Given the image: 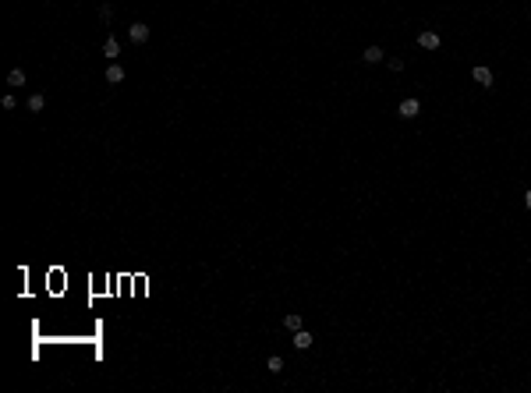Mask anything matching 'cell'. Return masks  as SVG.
<instances>
[{
    "label": "cell",
    "instance_id": "cell-1",
    "mask_svg": "<svg viewBox=\"0 0 531 393\" xmlns=\"http://www.w3.org/2000/svg\"><path fill=\"white\" fill-rule=\"evenodd\" d=\"M397 114L404 117V121H411V117H418L422 114V103H418V96H407L400 106H397Z\"/></svg>",
    "mask_w": 531,
    "mask_h": 393
},
{
    "label": "cell",
    "instance_id": "cell-2",
    "mask_svg": "<svg viewBox=\"0 0 531 393\" xmlns=\"http://www.w3.org/2000/svg\"><path fill=\"white\" fill-rule=\"evenodd\" d=\"M439 32H432V29H425V32H418V46L422 50H439Z\"/></svg>",
    "mask_w": 531,
    "mask_h": 393
},
{
    "label": "cell",
    "instance_id": "cell-3",
    "mask_svg": "<svg viewBox=\"0 0 531 393\" xmlns=\"http://www.w3.org/2000/svg\"><path fill=\"white\" fill-rule=\"evenodd\" d=\"M128 39H131V43H146V39H149V25H142V21H131V29H128Z\"/></svg>",
    "mask_w": 531,
    "mask_h": 393
},
{
    "label": "cell",
    "instance_id": "cell-4",
    "mask_svg": "<svg viewBox=\"0 0 531 393\" xmlns=\"http://www.w3.org/2000/svg\"><path fill=\"white\" fill-rule=\"evenodd\" d=\"M471 78L478 81L482 89H492V71H489V68H482V64H478V68H471Z\"/></svg>",
    "mask_w": 531,
    "mask_h": 393
},
{
    "label": "cell",
    "instance_id": "cell-5",
    "mask_svg": "<svg viewBox=\"0 0 531 393\" xmlns=\"http://www.w3.org/2000/svg\"><path fill=\"white\" fill-rule=\"evenodd\" d=\"M106 81H110V85H121V81H124V68H121V64H106Z\"/></svg>",
    "mask_w": 531,
    "mask_h": 393
},
{
    "label": "cell",
    "instance_id": "cell-6",
    "mask_svg": "<svg viewBox=\"0 0 531 393\" xmlns=\"http://www.w3.org/2000/svg\"><path fill=\"white\" fill-rule=\"evenodd\" d=\"M284 326H287L291 333H298V329H304V319L298 312H287V315H284Z\"/></svg>",
    "mask_w": 531,
    "mask_h": 393
},
{
    "label": "cell",
    "instance_id": "cell-7",
    "mask_svg": "<svg viewBox=\"0 0 531 393\" xmlns=\"http://www.w3.org/2000/svg\"><path fill=\"white\" fill-rule=\"evenodd\" d=\"M291 344H294V347H298V351H308V347H312V333H308V329H298V333H294V340H291Z\"/></svg>",
    "mask_w": 531,
    "mask_h": 393
},
{
    "label": "cell",
    "instance_id": "cell-8",
    "mask_svg": "<svg viewBox=\"0 0 531 393\" xmlns=\"http://www.w3.org/2000/svg\"><path fill=\"white\" fill-rule=\"evenodd\" d=\"M361 61H365V64H379V61H382V46H365Z\"/></svg>",
    "mask_w": 531,
    "mask_h": 393
},
{
    "label": "cell",
    "instance_id": "cell-9",
    "mask_svg": "<svg viewBox=\"0 0 531 393\" xmlns=\"http://www.w3.org/2000/svg\"><path fill=\"white\" fill-rule=\"evenodd\" d=\"M25 106H29V114H39V110L46 106V96H39V92H36V96H29V103H25Z\"/></svg>",
    "mask_w": 531,
    "mask_h": 393
},
{
    "label": "cell",
    "instance_id": "cell-10",
    "mask_svg": "<svg viewBox=\"0 0 531 393\" xmlns=\"http://www.w3.org/2000/svg\"><path fill=\"white\" fill-rule=\"evenodd\" d=\"M103 53H106V57H117V53H121V43H117L114 36H106V43H103Z\"/></svg>",
    "mask_w": 531,
    "mask_h": 393
},
{
    "label": "cell",
    "instance_id": "cell-11",
    "mask_svg": "<svg viewBox=\"0 0 531 393\" xmlns=\"http://www.w3.org/2000/svg\"><path fill=\"white\" fill-rule=\"evenodd\" d=\"M7 85H25V71H21V68H14V71L7 75Z\"/></svg>",
    "mask_w": 531,
    "mask_h": 393
},
{
    "label": "cell",
    "instance_id": "cell-12",
    "mask_svg": "<svg viewBox=\"0 0 531 393\" xmlns=\"http://www.w3.org/2000/svg\"><path fill=\"white\" fill-rule=\"evenodd\" d=\"M266 369H269V372H280V369H284V358H280V354H273V358L266 361Z\"/></svg>",
    "mask_w": 531,
    "mask_h": 393
},
{
    "label": "cell",
    "instance_id": "cell-13",
    "mask_svg": "<svg viewBox=\"0 0 531 393\" xmlns=\"http://www.w3.org/2000/svg\"><path fill=\"white\" fill-rule=\"evenodd\" d=\"M99 18L110 25V18H114V7H110V4H103V7H99Z\"/></svg>",
    "mask_w": 531,
    "mask_h": 393
},
{
    "label": "cell",
    "instance_id": "cell-14",
    "mask_svg": "<svg viewBox=\"0 0 531 393\" xmlns=\"http://www.w3.org/2000/svg\"><path fill=\"white\" fill-rule=\"evenodd\" d=\"M0 106H4V110H14V106H18V99H14V96H4V99H0Z\"/></svg>",
    "mask_w": 531,
    "mask_h": 393
},
{
    "label": "cell",
    "instance_id": "cell-15",
    "mask_svg": "<svg viewBox=\"0 0 531 393\" xmlns=\"http://www.w3.org/2000/svg\"><path fill=\"white\" fill-rule=\"evenodd\" d=\"M389 71H404V61L400 57H389Z\"/></svg>",
    "mask_w": 531,
    "mask_h": 393
},
{
    "label": "cell",
    "instance_id": "cell-16",
    "mask_svg": "<svg viewBox=\"0 0 531 393\" xmlns=\"http://www.w3.org/2000/svg\"><path fill=\"white\" fill-rule=\"evenodd\" d=\"M524 206H528V209H531V188H528V195H524Z\"/></svg>",
    "mask_w": 531,
    "mask_h": 393
}]
</instances>
